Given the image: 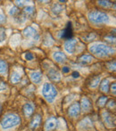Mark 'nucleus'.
<instances>
[{
  "label": "nucleus",
  "mask_w": 116,
  "mask_h": 131,
  "mask_svg": "<svg viewBox=\"0 0 116 131\" xmlns=\"http://www.w3.org/2000/svg\"><path fill=\"white\" fill-rule=\"evenodd\" d=\"M96 34H94V33H90V34H88V36L86 37H83V40H85V41H91V40L95 39L96 38Z\"/></svg>",
  "instance_id": "nucleus-28"
},
{
  "label": "nucleus",
  "mask_w": 116,
  "mask_h": 131,
  "mask_svg": "<svg viewBox=\"0 0 116 131\" xmlns=\"http://www.w3.org/2000/svg\"><path fill=\"white\" fill-rule=\"evenodd\" d=\"M90 53L98 57H106L114 53V49L104 43H93L88 47Z\"/></svg>",
  "instance_id": "nucleus-1"
},
{
  "label": "nucleus",
  "mask_w": 116,
  "mask_h": 131,
  "mask_svg": "<svg viewBox=\"0 0 116 131\" xmlns=\"http://www.w3.org/2000/svg\"><path fill=\"white\" fill-rule=\"evenodd\" d=\"M88 21L93 24H103V23H109V16L106 13L98 12V11H92L88 15Z\"/></svg>",
  "instance_id": "nucleus-2"
},
{
  "label": "nucleus",
  "mask_w": 116,
  "mask_h": 131,
  "mask_svg": "<svg viewBox=\"0 0 116 131\" xmlns=\"http://www.w3.org/2000/svg\"><path fill=\"white\" fill-rule=\"evenodd\" d=\"M110 104H108V107H109V108H114L115 107V102L114 101H110V103H109Z\"/></svg>",
  "instance_id": "nucleus-34"
},
{
  "label": "nucleus",
  "mask_w": 116,
  "mask_h": 131,
  "mask_svg": "<svg viewBox=\"0 0 116 131\" xmlns=\"http://www.w3.org/2000/svg\"><path fill=\"white\" fill-rule=\"evenodd\" d=\"M101 91L104 93H107L109 91V80L108 79H104L101 82Z\"/></svg>",
  "instance_id": "nucleus-21"
},
{
  "label": "nucleus",
  "mask_w": 116,
  "mask_h": 131,
  "mask_svg": "<svg viewBox=\"0 0 116 131\" xmlns=\"http://www.w3.org/2000/svg\"><path fill=\"white\" fill-rule=\"evenodd\" d=\"M15 3H17V5L18 6H23V2H20V1H15Z\"/></svg>",
  "instance_id": "nucleus-39"
},
{
  "label": "nucleus",
  "mask_w": 116,
  "mask_h": 131,
  "mask_svg": "<svg viewBox=\"0 0 116 131\" xmlns=\"http://www.w3.org/2000/svg\"><path fill=\"white\" fill-rule=\"evenodd\" d=\"M5 38H6V33H5V29L4 28L0 27V44L5 42Z\"/></svg>",
  "instance_id": "nucleus-25"
},
{
  "label": "nucleus",
  "mask_w": 116,
  "mask_h": 131,
  "mask_svg": "<svg viewBox=\"0 0 116 131\" xmlns=\"http://www.w3.org/2000/svg\"><path fill=\"white\" fill-rule=\"evenodd\" d=\"M0 110H1V106H0Z\"/></svg>",
  "instance_id": "nucleus-40"
},
{
  "label": "nucleus",
  "mask_w": 116,
  "mask_h": 131,
  "mask_svg": "<svg viewBox=\"0 0 116 131\" xmlns=\"http://www.w3.org/2000/svg\"><path fill=\"white\" fill-rule=\"evenodd\" d=\"M20 40H21V37L19 35H14L12 38V40H11V45L14 46V47L17 46L20 43Z\"/></svg>",
  "instance_id": "nucleus-23"
},
{
  "label": "nucleus",
  "mask_w": 116,
  "mask_h": 131,
  "mask_svg": "<svg viewBox=\"0 0 116 131\" xmlns=\"http://www.w3.org/2000/svg\"><path fill=\"white\" fill-rule=\"evenodd\" d=\"M72 77L73 78H79L80 77V73L78 71H74V72H72Z\"/></svg>",
  "instance_id": "nucleus-37"
},
{
  "label": "nucleus",
  "mask_w": 116,
  "mask_h": 131,
  "mask_svg": "<svg viewBox=\"0 0 116 131\" xmlns=\"http://www.w3.org/2000/svg\"><path fill=\"white\" fill-rule=\"evenodd\" d=\"M42 95L45 97V99L49 103L54 102L56 99V95H57V90H56V86L51 83H45L42 86Z\"/></svg>",
  "instance_id": "nucleus-3"
},
{
  "label": "nucleus",
  "mask_w": 116,
  "mask_h": 131,
  "mask_svg": "<svg viewBox=\"0 0 116 131\" xmlns=\"http://www.w3.org/2000/svg\"><path fill=\"white\" fill-rule=\"evenodd\" d=\"M76 45H77L76 39H74V38L68 39L67 41L64 43V50L68 53H73L75 49H76Z\"/></svg>",
  "instance_id": "nucleus-7"
},
{
  "label": "nucleus",
  "mask_w": 116,
  "mask_h": 131,
  "mask_svg": "<svg viewBox=\"0 0 116 131\" xmlns=\"http://www.w3.org/2000/svg\"><path fill=\"white\" fill-rule=\"evenodd\" d=\"M33 58H34V56H33L32 53H26V54H25V59H26L27 61H31Z\"/></svg>",
  "instance_id": "nucleus-31"
},
{
  "label": "nucleus",
  "mask_w": 116,
  "mask_h": 131,
  "mask_svg": "<svg viewBox=\"0 0 116 131\" xmlns=\"http://www.w3.org/2000/svg\"><path fill=\"white\" fill-rule=\"evenodd\" d=\"M69 71H70V68L67 67V66L62 68V72L64 73H67V72H69Z\"/></svg>",
  "instance_id": "nucleus-36"
},
{
  "label": "nucleus",
  "mask_w": 116,
  "mask_h": 131,
  "mask_svg": "<svg viewBox=\"0 0 116 131\" xmlns=\"http://www.w3.org/2000/svg\"><path fill=\"white\" fill-rule=\"evenodd\" d=\"M108 68H109V70H111V71H114L115 70V62H112L111 64L108 65Z\"/></svg>",
  "instance_id": "nucleus-32"
},
{
  "label": "nucleus",
  "mask_w": 116,
  "mask_h": 131,
  "mask_svg": "<svg viewBox=\"0 0 116 131\" xmlns=\"http://www.w3.org/2000/svg\"><path fill=\"white\" fill-rule=\"evenodd\" d=\"M61 38H65V39H71V37H72V28H71V23H69L67 24V27L62 31L61 33Z\"/></svg>",
  "instance_id": "nucleus-10"
},
{
  "label": "nucleus",
  "mask_w": 116,
  "mask_h": 131,
  "mask_svg": "<svg viewBox=\"0 0 116 131\" xmlns=\"http://www.w3.org/2000/svg\"><path fill=\"white\" fill-rule=\"evenodd\" d=\"M97 4L103 7H110L112 5V3L109 1H98Z\"/></svg>",
  "instance_id": "nucleus-29"
},
{
  "label": "nucleus",
  "mask_w": 116,
  "mask_h": 131,
  "mask_svg": "<svg viewBox=\"0 0 116 131\" xmlns=\"http://www.w3.org/2000/svg\"><path fill=\"white\" fill-rule=\"evenodd\" d=\"M23 113L26 116L27 118H29L33 113V111H34V106L30 104V103H28V104H25L24 106H23Z\"/></svg>",
  "instance_id": "nucleus-14"
},
{
  "label": "nucleus",
  "mask_w": 116,
  "mask_h": 131,
  "mask_svg": "<svg viewBox=\"0 0 116 131\" xmlns=\"http://www.w3.org/2000/svg\"><path fill=\"white\" fill-rule=\"evenodd\" d=\"M115 86H116L115 83H113V84H112V86H111V90H112V92L113 93V95H115Z\"/></svg>",
  "instance_id": "nucleus-35"
},
{
  "label": "nucleus",
  "mask_w": 116,
  "mask_h": 131,
  "mask_svg": "<svg viewBox=\"0 0 116 131\" xmlns=\"http://www.w3.org/2000/svg\"><path fill=\"white\" fill-rule=\"evenodd\" d=\"M6 88V85L4 82H0V91H3Z\"/></svg>",
  "instance_id": "nucleus-33"
},
{
  "label": "nucleus",
  "mask_w": 116,
  "mask_h": 131,
  "mask_svg": "<svg viewBox=\"0 0 116 131\" xmlns=\"http://www.w3.org/2000/svg\"><path fill=\"white\" fill-rule=\"evenodd\" d=\"M52 11L56 14H59L62 11V6L59 4H56V5H53V8H52Z\"/></svg>",
  "instance_id": "nucleus-27"
},
{
  "label": "nucleus",
  "mask_w": 116,
  "mask_h": 131,
  "mask_svg": "<svg viewBox=\"0 0 116 131\" xmlns=\"http://www.w3.org/2000/svg\"><path fill=\"white\" fill-rule=\"evenodd\" d=\"M21 122V119L17 114H7L1 121V127L3 129H9L13 127L17 126Z\"/></svg>",
  "instance_id": "nucleus-4"
},
{
  "label": "nucleus",
  "mask_w": 116,
  "mask_h": 131,
  "mask_svg": "<svg viewBox=\"0 0 116 131\" xmlns=\"http://www.w3.org/2000/svg\"><path fill=\"white\" fill-rule=\"evenodd\" d=\"M102 117H103V119H104V123H106V125L108 128H114L115 127L114 116H113L108 112H103Z\"/></svg>",
  "instance_id": "nucleus-5"
},
{
  "label": "nucleus",
  "mask_w": 116,
  "mask_h": 131,
  "mask_svg": "<svg viewBox=\"0 0 116 131\" xmlns=\"http://www.w3.org/2000/svg\"><path fill=\"white\" fill-rule=\"evenodd\" d=\"M58 121L55 117H51L48 119H47L45 123V130L46 131H51L54 128H56L57 127Z\"/></svg>",
  "instance_id": "nucleus-9"
},
{
  "label": "nucleus",
  "mask_w": 116,
  "mask_h": 131,
  "mask_svg": "<svg viewBox=\"0 0 116 131\" xmlns=\"http://www.w3.org/2000/svg\"><path fill=\"white\" fill-rule=\"evenodd\" d=\"M40 123H41V116L39 114H37L34 116L32 119H31L30 123H29V128L31 130H35L39 127Z\"/></svg>",
  "instance_id": "nucleus-11"
},
{
  "label": "nucleus",
  "mask_w": 116,
  "mask_h": 131,
  "mask_svg": "<svg viewBox=\"0 0 116 131\" xmlns=\"http://www.w3.org/2000/svg\"><path fill=\"white\" fill-rule=\"evenodd\" d=\"M7 71V63L5 61L0 60V74L6 72Z\"/></svg>",
  "instance_id": "nucleus-24"
},
{
  "label": "nucleus",
  "mask_w": 116,
  "mask_h": 131,
  "mask_svg": "<svg viewBox=\"0 0 116 131\" xmlns=\"http://www.w3.org/2000/svg\"><path fill=\"white\" fill-rule=\"evenodd\" d=\"M80 128L84 130H88L92 128V121H90L89 118H86V119H82L80 122Z\"/></svg>",
  "instance_id": "nucleus-15"
},
{
  "label": "nucleus",
  "mask_w": 116,
  "mask_h": 131,
  "mask_svg": "<svg viewBox=\"0 0 116 131\" xmlns=\"http://www.w3.org/2000/svg\"><path fill=\"white\" fill-rule=\"evenodd\" d=\"M18 13H19L18 9L14 6L12 7V8L10 9V11H9V14H10V15H15V14H17Z\"/></svg>",
  "instance_id": "nucleus-30"
},
{
  "label": "nucleus",
  "mask_w": 116,
  "mask_h": 131,
  "mask_svg": "<svg viewBox=\"0 0 116 131\" xmlns=\"http://www.w3.org/2000/svg\"><path fill=\"white\" fill-rule=\"evenodd\" d=\"M100 83V77L97 76V77H94V78L91 79V80H90L89 82V86L90 88H97V86H98V84Z\"/></svg>",
  "instance_id": "nucleus-22"
},
{
  "label": "nucleus",
  "mask_w": 116,
  "mask_h": 131,
  "mask_svg": "<svg viewBox=\"0 0 116 131\" xmlns=\"http://www.w3.org/2000/svg\"><path fill=\"white\" fill-rule=\"evenodd\" d=\"M80 104L79 103H74L70 106L69 111H68V113L71 117L72 118H76L80 115Z\"/></svg>",
  "instance_id": "nucleus-8"
},
{
  "label": "nucleus",
  "mask_w": 116,
  "mask_h": 131,
  "mask_svg": "<svg viewBox=\"0 0 116 131\" xmlns=\"http://www.w3.org/2000/svg\"><path fill=\"white\" fill-rule=\"evenodd\" d=\"M29 77H30L31 81L36 83V84H38L42 79V74L39 71H33V72L30 73Z\"/></svg>",
  "instance_id": "nucleus-16"
},
{
  "label": "nucleus",
  "mask_w": 116,
  "mask_h": 131,
  "mask_svg": "<svg viewBox=\"0 0 116 131\" xmlns=\"http://www.w3.org/2000/svg\"><path fill=\"white\" fill-rule=\"evenodd\" d=\"M20 80H21V75H20V73L17 72V71H13V72L11 73V76H10L11 83L16 84V83H18Z\"/></svg>",
  "instance_id": "nucleus-18"
},
{
  "label": "nucleus",
  "mask_w": 116,
  "mask_h": 131,
  "mask_svg": "<svg viewBox=\"0 0 116 131\" xmlns=\"http://www.w3.org/2000/svg\"><path fill=\"white\" fill-rule=\"evenodd\" d=\"M80 107L81 108V110L83 111V112H88V111H90V109L92 108V105H91L90 101L88 100L87 97H83V98L81 99V103H80Z\"/></svg>",
  "instance_id": "nucleus-13"
},
{
  "label": "nucleus",
  "mask_w": 116,
  "mask_h": 131,
  "mask_svg": "<svg viewBox=\"0 0 116 131\" xmlns=\"http://www.w3.org/2000/svg\"><path fill=\"white\" fill-rule=\"evenodd\" d=\"M107 102V97L106 96H101L100 98L97 100V105L100 107H104Z\"/></svg>",
  "instance_id": "nucleus-26"
},
{
  "label": "nucleus",
  "mask_w": 116,
  "mask_h": 131,
  "mask_svg": "<svg viewBox=\"0 0 116 131\" xmlns=\"http://www.w3.org/2000/svg\"><path fill=\"white\" fill-rule=\"evenodd\" d=\"M93 60H94V57L92 56L91 54H84L80 58V62L84 64L89 63V62H91Z\"/></svg>",
  "instance_id": "nucleus-20"
},
{
  "label": "nucleus",
  "mask_w": 116,
  "mask_h": 131,
  "mask_svg": "<svg viewBox=\"0 0 116 131\" xmlns=\"http://www.w3.org/2000/svg\"><path fill=\"white\" fill-rule=\"evenodd\" d=\"M5 16H4L3 14H0V24H1V23H3L4 21H5Z\"/></svg>",
  "instance_id": "nucleus-38"
},
{
  "label": "nucleus",
  "mask_w": 116,
  "mask_h": 131,
  "mask_svg": "<svg viewBox=\"0 0 116 131\" xmlns=\"http://www.w3.org/2000/svg\"><path fill=\"white\" fill-rule=\"evenodd\" d=\"M47 77L51 79V80H55L57 81L61 79V73L59 72L56 69L53 68V69H50L48 71V73H47Z\"/></svg>",
  "instance_id": "nucleus-12"
},
{
  "label": "nucleus",
  "mask_w": 116,
  "mask_h": 131,
  "mask_svg": "<svg viewBox=\"0 0 116 131\" xmlns=\"http://www.w3.org/2000/svg\"><path fill=\"white\" fill-rule=\"evenodd\" d=\"M34 7L32 6V5H28V6H26L24 8V10H23V14H25V17H32L33 14H34Z\"/></svg>",
  "instance_id": "nucleus-19"
},
{
  "label": "nucleus",
  "mask_w": 116,
  "mask_h": 131,
  "mask_svg": "<svg viewBox=\"0 0 116 131\" xmlns=\"http://www.w3.org/2000/svg\"><path fill=\"white\" fill-rule=\"evenodd\" d=\"M23 35H24L26 38H33L36 41H38V38H39V36H38L37 30L32 27H27L26 29H24L23 30Z\"/></svg>",
  "instance_id": "nucleus-6"
},
{
  "label": "nucleus",
  "mask_w": 116,
  "mask_h": 131,
  "mask_svg": "<svg viewBox=\"0 0 116 131\" xmlns=\"http://www.w3.org/2000/svg\"><path fill=\"white\" fill-rule=\"evenodd\" d=\"M53 58L57 62H64L66 60V55L62 52H56L53 54Z\"/></svg>",
  "instance_id": "nucleus-17"
}]
</instances>
